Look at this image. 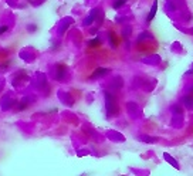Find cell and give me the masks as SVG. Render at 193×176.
Listing matches in <instances>:
<instances>
[{"mask_svg":"<svg viewBox=\"0 0 193 176\" xmlns=\"http://www.w3.org/2000/svg\"><path fill=\"white\" fill-rule=\"evenodd\" d=\"M156 9H158V3L155 1V3H153V6H152V10H151V13L148 14V21H152V18L155 17V14H156Z\"/></svg>","mask_w":193,"mask_h":176,"instance_id":"cell-2","label":"cell"},{"mask_svg":"<svg viewBox=\"0 0 193 176\" xmlns=\"http://www.w3.org/2000/svg\"><path fill=\"white\" fill-rule=\"evenodd\" d=\"M109 70H106V68H98V70L94 71V74L91 75V78H98V77H102L104 74H108Z\"/></svg>","mask_w":193,"mask_h":176,"instance_id":"cell-1","label":"cell"},{"mask_svg":"<svg viewBox=\"0 0 193 176\" xmlns=\"http://www.w3.org/2000/svg\"><path fill=\"white\" fill-rule=\"evenodd\" d=\"M123 4H125V0H117L114 1V9H121Z\"/></svg>","mask_w":193,"mask_h":176,"instance_id":"cell-4","label":"cell"},{"mask_svg":"<svg viewBox=\"0 0 193 176\" xmlns=\"http://www.w3.org/2000/svg\"><path fill=\"white\" fill-rule=\"evenodd\" d=\"M7 30H9V27H7V26H0V34H4Z\"/></svg>","mask_w":193,"mask_h":176,"instance_id":"cell-5","label":"cell"},{"mask_svg":"<svg viewBox=\"0 0 193 176\" xmlns=\"http://www.w3.org/2000/svg\"><path fill=\"white\" fill-rule=\"evenodd\" d=\"M88 44H89V47H97V46L101 44V41H100V38H92Z\"/></svg>","mask_w":193,"mask_h":176,"instance_id":"cell-3","label":"cell"},{"mask_svg":"<svg viewBox=\"0 0 193 176\" xmlns=\"http://www.w3.org/2000/svg\"><path fill=\"white\" fill-rule=\"evenodd\" d=\"M35 29H37L35 26H29V31H34Z\"/></svg>","mask_w":193,"mask_h":176,"instance_id":"cell-6","label":"cell"}]
</instances>
